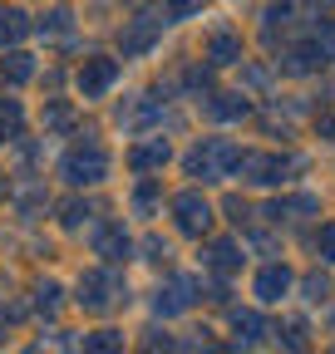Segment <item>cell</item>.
<instances>
[{
    "instance_id": "obj_1",
    "label": "cell",
    "mask_w": 335,
    "mask_h": 354,
    "mask_svg": "<svg viewBox=\"0 0 335 354\" xmlns=\"http://www.w3.org/2000/svg\"><path fill=\"white\" fill-rule=\"evenodd\" d=\"M237 143L232 138H197L192 143V153L183 158V167H188V177H197V183H222V177H232V167H237Z\"/></svg>"
},
{
    "instance_id": "obj_2",
    "label": "cell",
    "mask_w": 335,
    "mask_h": 354,
    "mask_svg": "<svg viewBox=\"0 0 335 354\" xmlns=\"http://www.w3.org/2000/svg\"><path fill=\"white\" fill-rule=\"evenodd\" d=\"M301 167L306 162L291 158V153H237L232 177H242L251 187H281V183H291V172H301Z\"/></svg>"
},
{
    "instance_id": "obj_3",
    "label": "cell",
    "mask_w": 335,
    "mask_h": 354,
    "mask_svg": "<svg viewBox=\"0 0 335 354\" xmlns=\"http://www.w3.org/2000/svg\"><path fill=\"white\" fill-rule=\"evenodd\" d=\"M74 300H79V310H89V315H109V310L129 305V281L114 276V271H84Z\"/></svg>"
},
{
    "instance_id": "obj_4",
    "label": "cell",
    "mask_w": 335,
    "mask_h": 354,
    "mask_svg": "<svg viewBox=\"0 0 335 354\" xmlns=\"http://www.w3.org/2000/svg\"><path fill=\"white\" fill-rule=\"evenodd\" d=\"M109 167H114L109 148L89 138V143H79V148H69V153H64L60 177H64V183H74V187H94V183H104V177H109Z\"/></svg>"
},
{
    "instance_id": "obj_5",
    "label": "cell",
    "mask_w": 335,
    "mask_h": 354,
    "mask_svg": "<svg viewBox=\"0 0 335 354\" xmlns=\"http://www.w3.org/2000/svg\"><path fill=\"white\" fill-rule=\"evenodd\" d=\"M168 207H173V227L183 232V236H192V241H202L207 232H212V202H207L197 187H183V192H173V202H168Z\"/></svg>"
},
{
    "instance_id": "obj_6",
    "label": "cell",
    "mask_w": 335,
    "mask_h": 354,
    "mask_svg": "<svg viewBox=\"0 0 335 354\" xmlns=\"http://www.w3.org/2000/svg\"><path fill=\"white\" fill-rule=\"evenodd\" d=\"M163 30H168V15H163V10H143V15H134V20H123V30H118V50H123V59L148 55L153 44L163 39Z\"/></svg>"
},
{
    "instance_id": "obj_7",
    "label": "cell",
    "mask_w": 335,
    "mask_h": 354,
    "mask_svg": "<svg viewBox=\"0 0 335 354\" xmlns=\"http://www.w3.org/2000/svg\"><path fill=\"white\" fill-rule=\"evenodd\" d=\"M276 69H281L286 79H311V74H320V69H325V55L316 50V39L306 35V39H291V44H281Z\"/></svg>"
},
{
    "instance_id": "obj_8",
    "label": "cell",
    "mask_w": 335,
    "mask_h": 354,
    "mask_svg": "<svg viewBox=\"0 0 335 354\" xmlns=\"http://www.w3.org/2000/svg\"><path fill=\"white\" fill-rule=\"evenodd\" d=\"M192 300H197V281H192V276H173V281H163V286L153 290V315L178 320V315H188V310H192Z\"/></svg>"
},
{
    "instance_id": "obj_9",
    "label": "cell",
    "mask_w": 335,
    "mask_h": 354,
    "mask_svg": "<svg viewBox=\"0 0 335 354\" xmlns=\"http://www.w3.org/2000/svg\"><path fill=\"white\" fill-rule=\"evenodd\" d=\"M291 286H296V271H291L286 261H271L257 271V281H251V295H257L262 305H281L291 295Z\"/></svg>"
},
{
    "instance_id": "obj_10",
    "label": "cell",
    "mask_w": 335,
    "mask_h": 354,
    "mask_svg": "<svg viewBox=\"0 0 335 354\" xmlns=\"http://www.w3.org/2000/svg\"><path fill=\"white\" fill-rule=\"evenodd\" d=\"M118 123L129 128V133H148V128H163L168 113H163V104H158L153 94H138V99H129V104H118Z\"/></svg>"
},
{
    "instance_id": "obj_11",
    "label": "cell",
    "mask_w": 335,
    "mask_h": 354,
    "mask_svg": "<svg viewBox=\"0 0 335 354\" xmlns=\"http://www.w3.org/2000/svg\"><path fill=\"white\" fill-rule=\"evenodd\" d=\"M197 104H202V113L212 118V123H242L251 113V99L242 94V88H227V94H202Z\"/></svg>"
},
{
    "instance_id": "obj_12",
    "label": "cell",
    "mask_w": 335,
    "mask_h": 354,
    "mask_svg": "<svg viewBox=\"0 0 335 354\" xmlns=\"http://www.w3.org/2000/svg\"><path fill=\"white\" fill-rule=\"evenodd\" d=\"M114 84H118V59H104V55L84 59V69H79V94H84V99L109 94Z\"/></svg>"
},
{
    "instance_id": "obj_13",
    "label": "cell",
    "mask_w": 335,
    "mask_h": 354,
    "mask_svg": "<svg viewBox=\"0 0 335 354\" xmlns=\"http://www.w3.org/2000/svg\"><path fill=\"white\" fill-rule=\"evenodd\" d=\"M266 221H276V227H281V221H286V227H291V221H306V216H320V197L316 192H296V197H276V202H266V212H262Z\"/></svg>"
},
{
    "instance_id": "obj_14",
    "label": "cell",
    "mask_w": 335,
    "mask_h": 354,
    "mask_svg": "<svg viewBox=\"0 0 335 354\" xmlns=\"http://www.w3.org/2000/svg\"><path fill=\"white\" fill-rule=\"evenodd\" d=\"M89 246H94V256H104V261H129V256H134V241H129V232H123L118 221H99V227L89 232Z\"/></svg>"
},
{
    "instance_id": "obj_15",
    "label": "cell",
    "mask_w": 335,
    "mask_h": 354,
    "mask_svg": "<svg viewBox=\"0 0 335 354\" xmlns=\"http://www.w3.org/2000/svg\"><path fill=\"white\" fill-rule=\"evenodd\" d=\"M207 241V236H202ZM242 241L237 236H217V241H207L202 246V266H207V271H217V276H232V271H242Z\"/></svg>"
},
{
    "instance_id": "obj_16",
    "label": "cell",
    "mask_w": 335,
    "mask_h": 354,
    "mask_svg": "<svg viewBox=\"0 0 335 354\" xmlns=\"http://www.w3.org/2000/svg\"><path fill=\"white\" fill-rule=\"evenodd\" d=\"M168 158H173V148H168V138H143V143H134L129 148V167L143 177V172H163L168 167Z\"/></svg>"
},
{
    "instance_id": "obj_17",
    "label": "cell",
    "mask_w": 335,
    "mask_h": 354,
    "mask_svg": "<svg viewBox=\"0 0 335 354\" xmlns=\"http://www.w3.org/2000/svg\"><path fill=\"white\" fill-rule=\"evenodd\" d=\"M207 64L212 69H227V64H242V35L237 30H212L207 35Z\"/></svg>"
},
{
    "instance_id": "obj_18",
    "label": "cell",
    "mask_w": 335,
    "mask_h": 354,
    "mask_svg": "<svg viewBox=\"0 0 335 354\" xmlns=\"http://www.w3.org/2000/svg\"><path fill=\"white\" fill-rule=\"evenodd\" d=\"M232 335H237V344L242 349H251V344H262V335H271V325H266V315H262V310H232Z\"/></svg>"
},
{
    "instance_id": "obj_19",
    "label": "cell",
    "mask_w": 335,
    "mask_h": 354,
    "mask_svg": "<svg viewBox=\"0 0 335 354\" xmlns=\"http://www.w3.org/2000/svg\"><path fill=\"white\" fill-rule=\"evenodd\" d=\"M291 20H296V10H291L286 0L266 6V10H262V44H271V50H276V35H286V30H291Z\"/></svg>"
},
{
    "instance_id": "obj_20",
    "label": "cell",
    "mask_w": 335,
    "mask_h": 354,
    "mask_svg": "<svg viewBox=\"0 0 335 354\" xmlns=\"http://www.w3.org/2000/svg\"><path fill=\"white\" fill-rule=\"evenodd\" d=\"M271 335H276L281 349H311V325L306 320H281Z\"/></svg>"
},
{
    "instance_id": "obj_21",
    "label": "cell",
    "mask_w": 335,
    "mask_h": 354,
    "mask_svg": "<svg viewBox=\"0 0 335 354\" xmlns=\"http://www.w3.org/2000/svg\"><path fill=\"white\" fill-rule=\"evenodd\" d=\"M183 88H188L192 99L212 94V64H188V69H183Z\"/></svg>"
},
{
    "instance_id": "obj_22",
    "label": "cell",
    "mask_w": 335,
    "mask_h": 354,
    "mask_svg": "<svg viewBox=\"0 0 335 354\" xmlns=\"http://www.w3.org/2000/svg\"><path fill=\"white\" fill-rule=\"evenodd\" d=\"M306 35L316 39V50L325 55V64H335V20H311Z\"/></svg>"
},
{
    "instance_id": "obj_23",
    "label": "cell",
    "mask_w": 335,
    "mask_h": 354,
    "mask_svg": "<svg viewBox=\"0 0 335 354\" xmlns=\"http://www.w3.org/2000/svg\"><path fill=\"white\" fill-rule=\"evenodd\" d=\"M134 212H138V216H153V212H158V183H153L148 172L138 177V187H134Z\"/></svg>"
},
{
    "instance_id": "obj_24",
    "label": "cell",
    "mask_w": 335,
    "mask_h": 354,
    "mask_svg": "<svg viewBox=\"0 0 335 354\" xmlns=\"http://www.w3.org/2000/svg\"><path fill=\"white\" fill-rule=\"evenodd\" d=\"M79 344L89 349V354H118V349H123V335H118V330H94V335H84Z\"/></svg>"
},
{
    "instance_id": "obj_25",
    "label": "cell",
    "mask_w": 335,
    "mask_h": 354,
    "mask_svg": "<svg viewBox=\"0 0 335 354\" xmlns=\"http://www.w3.org/2000/svg\"><path fill=\"white\" fill-rule=\"evenodd\" d=\"M25 30H30V25H25L20 10H0V44H15Z\"/></svg>"
},
{
    "instance_id": "obj_26",
    "label": "cell",
    "mask_w": 335,
    "mask_h": 354,
    "mask_svg": "<svg viewBox=\"0 0 335 354\" xmlns=\"http://www.w3.org/2000/svg\"><path fill=\"white\" fill-rule=\"evenodd\" d=\"M222 212H227V221H237V227H251V221H257V207H251L246 197H227Z\"/></svg>"
},
{
    "instance_id": "obj_27",
    "label": "cell",
    "mask_w": 335,
    "mask_h": 354,
    "mask_svg": "<svg viewBox=\"0 0 335 354\" xmlns=\"http://www.w3.org/2000/svg\"><path fill=\"white\" fill-rule=\"evenodd\" d=\"M301 295H306L311 305H325V300H330V281H325L320 271H311V276L301 281Z\"/></svg>"
},
{
    "instance_id": "obj_28",
    "label": "cell",
    "mask_w": 335,
    "mask_h": 354,
    "mask_svg": "<svg viewBox=\"0 0 335 354\" xmlns=\"http://www.w3.org/2000/svg\"><path fill=\"white\" fill-rule=\"evenodd\" d=\"M69 25H74V15H69V6H55L45 20H39V30L45 35H69Z\"/></svg>"
},
{
    "instance_id": "obj_29",
    "label": "cell",
    "mask_w": 335,
    "mask_h": 354,
    "mask_svg": "<svg viewBox=\"0 0 335 354\" xmlns=\"http://www.w3.org/2000/svg\"><path fill=\"white\" fill-rule=\"evenodd\" d=\"M60 212H64L60 221H64V227H69V232H79V227H84V221H89V216H94V207H89V202H64Z\"/></svg>"
},
{
    "instance_id": "obj_30",
    "label": "cell",
    "mask_w": 335,
    "mask_h": 354,
    "mask_svg": "<svg viewBox=\"0 0 335 354\" xmlns=\"http://www.w3.org/2000/svg\"><path fill=\"white\" fill-rule=\"evenodd\" d=\"M242 79H246V88H257V94H266V88H271V69H266V64H246V59H242Z\"/></svg>"
},
{
    "instance_id": "obj_31",
    "label": "cell",
    "mask_w": 335,
    "mask_h": 354,
    "mask_svg": "<svg viewBox=\"0 0 335 354\" xmlns=\"http://www.w3.org/2000/svg\"><path fill=\"white\" fill-rule=\"evenodd\" d=\"M30 74H35L30 55H10V59H6V79H10V84H25Z\"/></svg>"
},
{
    "instance_id": "obj_32",
    "label": "cell",
    "mask_w": 335,
    "mask_h": 354,
    "mask_svg": "<svg viewBox=\"0 0 335 354\" xmlns=\"http://www.w3.org/2000/svg\"><path fill=\"white\" fill-rule=\"evenodd\" d=\"M316 251H320V261H335V221H325V227H320Z\"/></svg>"
},
{
    "instance_id": "obj_33",
    "label": "cell",
    "mask_w": 335,
    "mask_h": 354,
    "mask_svg": "<svg viewBox=\"0 0 335 354\" xmlns=\"http://www.w3.org/2000/svg\"><path fill=\"white\" fill-rule=\"evenodd\" d=\"M168 256H173V251H168V241H163V236H148V241H143V261H153V266H163Z\"/></svg>"
},
{
    "instance_id": "obj_34",
    "label": "cell",
    "mask_w": 335,
    "mask_h": 354,
    "mask_svg": "<svg viewBox=\"0 0 335 354\" xmlns=\"http://www.w3.org/2000/svg\"><path fill=\"white\" fill-rule=\"evenodd\" d=\"M60 295H64V290H60L55 281H45V286H39V310H45V315H55V310H60Z\"/></svg>"
},
{
    "instance_id": "obj_35",
    "label": "cell",
    "mask_w": 335,
    "mask_h": 354,
    "mask_svg": "<svg viewBox=\"0 0 335 354\" xmlns=\"http://www.w3.org/2000/svg\"><path fill=\"white\" fill-rule=\"evenodd\" d=\"M316 138H325V143H335V109H325V113H316Z\"/></svg>"
},
{
    "instance_id": "obj_36",
    "label": "cell",
    "mask_w": 335,
    "mask_h": 354,
    "mask_svg": "<svg viewBox=\"0 0 335 354\" xmlns=\"http://www.w3.org/2000/svg\"><path fill=\"white\" fill-rule=\"evenodd\" d=\"M143 349H178V339L163 335V330H148V335H143Z\"/></svg>"
},
{
    "instance_id": "obj_37",
    "label": "cell",
    "mask_w": 335,
    "mask_h": 354,
    "mask_svg": "<svg viewBox=\"0 0 335 354\" xmlns=\"http://www.w3.org/2000/svg\"><path fill=\"white\" fill-rule=\"evenodd\" d=\"M0 128H20V104H0Z\"/></svg>"
},
{
    "instance_id": "obj_38",
    "label": "cell",
    "mask_w": 335,
    "mask_h": 354,
    "mask_svg": "<svg viewBox=\"0 0 335 354\" xmlns=\"http://www.w3.org/2000/svg\"><path fill=\"white\" fill-rule=\"evenodd\" d=\"M69 123H74L69 104H55V109H50V128H69Z\"/></svg>"
},
{
    "instance_id": "obj_39",
    "label": "cell",
    "mask_w": 335,
    "mask_h": 354,
    "mask_svg": "<svg viewBox=\"0 0 335 354\" xmlns=\"http://www.w3.org/2000/svg\"><path fill=\"white\" fill-rule=\"evenodd\" d=\"M227 281H207V300H212V305H227Z\"/></svg>"
},
{
    "instance_id": "obj_40",
    "label": "cell",
    "mask_w": 335,
    "mask_h": 354,
    "mask_svg": "<svg viewBox=\"0 0 335 354\" xmlns=\"http://www.w3.org/2000/svg\"><path fill=\"white\" fill-rule=\"evenodd\" d=\"M311 6H335V0H311Z\"/></svg>"
}]
</instances>
